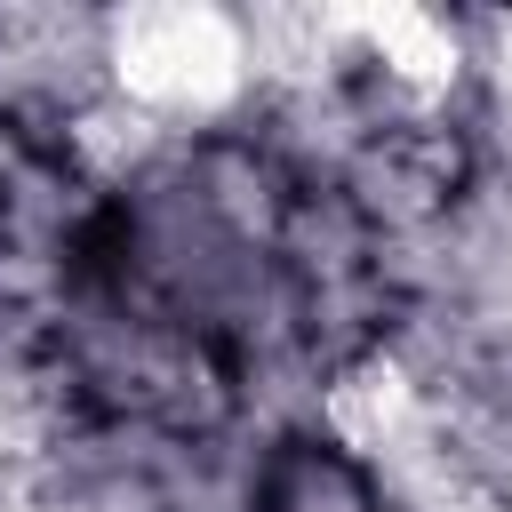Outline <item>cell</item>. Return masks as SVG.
<instances>
[{"label": "cell", "mask_w": 512, "mask_h": 512, "mask_svg": "<svg viewBox=\"0 0 512 512\" xmlns=\"http://www.w3.org/2000/svg\"><path fill=\"white\" fill-rule=\"evenodd\" d=\"M104 64H112V96L136 104L144 120H208L224 104H240L248 72V40L232 8L208 0H136L104 16Z\"/></svg>", "instance_id": "1"}, {"label": "cell", "mask_w": 512, "mask_h": 512, "mask_svg": "<svg viewBox=\"0 0 512 512\" xmlns=\"http://www.w3.org/2000/svg\"><path fill=\"white\" fill-rule=\"evenodd\" d=\"M336 32L360 40V48H368L400 88H416V96H448V88L464 80V64H472L464 32L440 24L432 8H408V0H384V8H336Z\"/></svg>", "instance_id": "2"}, {"label": "cell", "mask_w": 512, "mask_h": 512, "mask_svg": "<svg viewBox=\"0 0 512 512\" xmlns=\"http://www.w3.org/2000/svg\"><path fill=\"white\" fill-rule=\"evenodd\" d=\"M472 40H480V56H472V64H488L496 96L512 104V16H480V24H472Z\"/></svg>", "instance_id": "6"}, {"label": "cell", "mask_w": 512, "mask_h": 512, "mask_svg": "<svg viewBox=\"0 0 512 512\" xmlns=\"http://www.w3.org/2000/svg\"><path fill=\"white\" fill-rule=\"evenodd\" d=\"M240 40H248V72H312L344 48L336 8H256L240 16Z\"/></svg>", "instance_id": "4"}, {"label": "cell", "mask_w": 512, "mask_h": 512, "mask_svg": "<svg viewBox=\"0 0 512 512\" xmlns=\"http://www.w3.org/2000/svg\"><path fill=\"white\" fill-rule=\"evenodd\" d=\"M72 144H80V160L88 168H104V176H120V168H136L152 144H160V120H144L136 104H96V112H80V128H72Z\"/></svg>", "instance_id": "5"}, {"label": "cell", "mask_w": 512, "mask_h": 512, "mask_svg": "<svg viewBox=\"0 0 512 512\" xmlns=\"http://www.w3.org/2000/svg\"><path fill=\"white\" fill-rule=\"evenodd\" d=\"M320 424L352 448V456H392L408 432H416V384H408V368L400 360H352L336 384H328V400H320Z\"/></svg>", "instance_id": "3"}]
</instances>
